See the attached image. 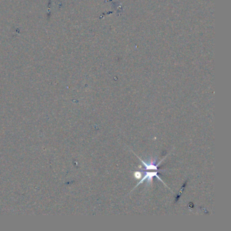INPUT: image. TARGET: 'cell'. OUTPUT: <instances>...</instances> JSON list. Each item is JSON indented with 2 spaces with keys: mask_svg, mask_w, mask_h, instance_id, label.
Instances as JSON below:
<instances>
[{
  "mask_svg": "<svg viewBox=\"0 0 231 231\" xmlns=\"http://www.w3.org/2000/svg\"><path fill=\"white\" fill-rule=\"evenodd\" d=\"M153 177H157V178H159L160 180H161V179L159 177L157 176V171H151V172H147V173L145 174V176H144V178L142 179L141 181H140L138 183V184H137V186H138L140 184H141V183H142L144 181H145V180H147L148 182L151 181V180H152V178H153ZM161 181H162V180H161ZM137 186H136V187H137Z\"/></svg>",
  "mask_w": 231,
  "mask_h": 231,
  "instance_id": "1",
  "label": "cell"
},
{
  "mask_svg": "<svg viewBox=\"0 0 231 231\" xmlns=\"http://www.w3.org/2000/svg\"><path fill=\"white\" fill-rule=\"evenodd\" d=\"M140 160H141V159H140ZM141 161L142 162V163L144 164V165L145 166V169H146V170H156V171H158V169H157V167H158L159 165L160 164L161 162L162 161H161V162H159V163H158V164H157V165H154V164H150V165L146 164V163L144 162V161H142V160H141Z\"/></svg>",
  "mask_w": 231,
  "mask_h": 231,
  "instance_id": "2",
  "label": "cell"
}]
</instances>
